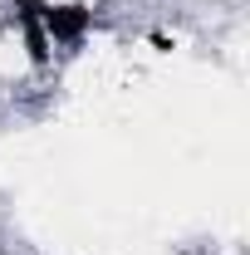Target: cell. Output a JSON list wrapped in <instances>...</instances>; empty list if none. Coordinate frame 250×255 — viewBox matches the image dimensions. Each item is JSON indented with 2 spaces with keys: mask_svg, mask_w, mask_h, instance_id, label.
Masks as SVG:
<instances>
[]
</instances>
